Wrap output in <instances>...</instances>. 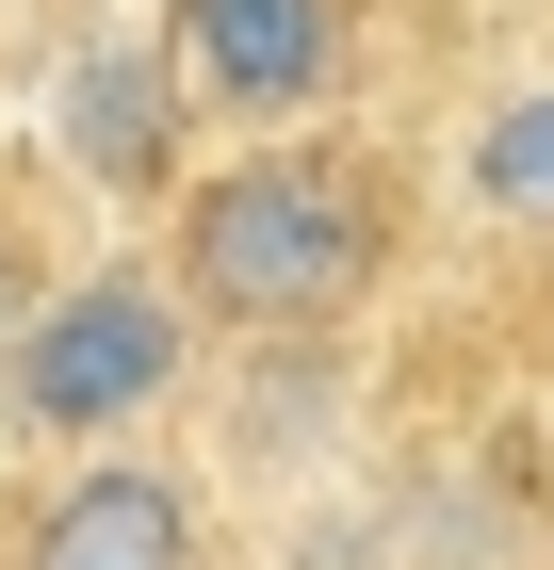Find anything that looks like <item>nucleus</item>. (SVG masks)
<instances>
[{
  "label": "nucleus",
  "mask_w": 554,
  "mask_h": 570,
  "mask_svg": "<svg viewBox=\"0 0 554 570\" xmlns=\"http://www.w3.org/2000/svg\"><path fill=\"white\" fill-rule=\"evenodd\" d=\"M164 262L245 343H342L376 309V277H391V196L327 131H229L164 196Z\"/></svg>",
  "instance_id": "obj_1"
},
{
  "label": "nucleus",
  "mask_w": 554,
  "mask_h": 570,
  "mask_svg": "<svg viewBox=\"0 0 554 570\" xmlns=\"http://www.w3.org/2000/svg\"><path fill=\"white\" fill-rule=\"evenodd\" d=\"M196 326H213V309L179 294V262H66L17 326H0V440H17V456L147 440L196 392Z\"/></svg>",
  "instance_id": "obj_2"
},
{
  "label": "nucleus",
  "mask_w": 554,
  "mask_h": 570,
  "mask_svg": "<svg viewBox=\"0 0 554 570\" xmlns=\"http://www.w3.org/2000/svg\"><path fill=\"white\" fill-rule=\"evenodd\" d=\"M33 131L49 164L82 179V196H115V213H164L179 179H196V66H179L164 17H130V33H82V49H49V82H33Z\"/></svg>",
  "instance_id": "obj_3"
},
{
  "label": "nucleus",
  "mask_w": 554,
  "mask_h": 570,
  "mask_svg": "<svg viewBox=\"0 0 554 570\" xmlns=\"http://www.w3.org/2000/svg\"><path fill=\"white\" fill-rule=\"evenodd\" d=\"M213 131H310L359 82V0H164Z\"/></svg>",
  "instance_id": "obj_4"
},
{
  "label": "nucleus",
  "mask_w": 554,
  "mask_h": 570,
  "mask_svg": "<svg viewBox=\"0 0 554 570\" xmlns=\"http://www.w3.org/2000/svg\"><path fill=\"white\" fill-rule=\"evenodd\" d=\"M196 554H213V505H196V473L130 456V440H98V456H49V505L17 522V570H196Z\"/></svg>",
  "instance_id": "obj_5"
},
{
  "label": "nucleus",
  "mask_w": 554,
  "mask_h": 570,
  "mask_svg": "<svg viewBox=\"0 0 554 570\" xmlns=\"http://www.w3.org/2000/svg\"><path fill=\"white\" fill-rule=\"evenodd\" d=\"M457 196L489 228H522V245H554V66L506 98H473V131H457Z\"/></svg>",
  "instance_id": "obj_6"
},
{
  "label": "nucleus",
  "mask_w": 554,
  "mask_h": 570,
  "mask_svg": "<svg viewBox=\"0 0 554 570\" xmlns=\"http://www.w3.org/2000/svg\"><path fill=\"white\" fill-rule=\"evenodd\" d=\"M33 294H49V262H33V228L0 213V326H17V309H33Z\"/></svg>",
  "instance_id": "obj_7"
}]
</instances>
